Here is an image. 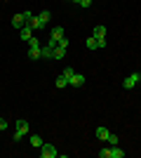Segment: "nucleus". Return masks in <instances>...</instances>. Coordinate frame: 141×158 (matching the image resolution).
Listing matches in <instances>:
<instances>
[{"label": "nucleus", "mask_w": 141, "mask_h": 158, "mask_svg": "<svg viewBox=\"0 0 141 158\" xmlns=\"http://www.w3.org/2000/svg\"><path fill=\"white\" fill-rule=\"evenodd\" d=\"M106 142H108V144H111V146H115V144H118V142H120V139H118V135H113V132H111Z\"/></svg>", "instance_id": "18"}, {"label": "nucleus", "mask_w": 141, "mask_h": 158, "mask_svg": "<svg viewBox=\"0 0 141 158\" xmlns=\"http://www.w3.org/2000/svg\"><path fill=\"white\" fill-rule=\"evenodd\" d=\"M141 83V73L136 71V73H132V76H127V78L122 80V87H125V90H132V87H136Z\"/></svg>", "instance_id": "2"}, {"label": "nucleus", "mask_w": 141, "mask_h": 158, "mask_svg": "<svg viewBox=\"0 0 141 158\" xmlns=\"http://www.w3.org/2000/svg\"><path fill=\"white\" fill-rule=\"evenodd\" d=\"M28 130H31V127H28V120H17V123H14V142H19V139H24L28 135Z\"/></svg>", "instance_id": "1"}, {"label": "nucleus", "mask_w": 141, "mask_h": 158, "mask_svg": "<svg viewBox=\"0 0 141 158\" xmlns=\"http://www.w3.org/2000/svg\"><path fill=\"white\" fill-rule=\"evenodd\" d=\"M106 26H101V24H99V26H94V31H92V35H94V38H106Z\"/></svg>", "instance_id": "9"}, {"label": "nucleus", "mask_w": 141, "mask_h": 158, "mask_svg": "<svg viewBox=\"0 0 141 158\" xmlns=\"http://www.w3.org/2000/svg\"><path fill=\"white\" fill-rule=\"evenodd\" d=\"M40 59H52V47L49 45L40 47Z\"/></svg>", "instance_id": "12"}, {"label": "nucleus", "mask_w": 141, "mask_h": 158, "mask_svg": "<svg viewBox=\"0 0 141 158\" xmlns=\"http://www.w3.org/2000/svg\"><path fill=\"white\" fill-rule=\"evenodd\" d=\"M85 45H87V50H96V38H94V35L87 38V40H85Z\"/></svg>", "instance_id": "17"}, {"label": "nucleus", "mask_w": 141, "mask_h": 158, "mask_svg": "<svg viewBox=\"0 0 141 158\" xmlns=\"http://www.w3.org/2000/svg\"><path fill=\"white\" fill-rule=\"evenodd\" d=\"M73 69H71V66H66V69H64V76H66V78H68V83H71V78H73Z\"/></svg>", "instance_id": "19"}, {"label": "nucleus", "mask_w": 141, "mask_h": 158, "mask_svg": "<svg viewBox=\"0 0 141 158\" xmlns=\"http://www.w3.org/2000/svg\"><path fill=\"white\" fill-rule=\"evenodd\" d=\"M19 33H21V38H24V40H31V38H33V28L28 26V24L24 28H19Z\"/></svg>", "instance_id": "10"}, {"label": "nucleus", "mask_w": 141, "mask_h": 158, "mask_svg": "<svg viewBox=\"0 0 141 158\" xmlns=\"http://www.w3.org/2000/svg\"><path fill=\"white\" fill-rule=\"evenodd\" d=\"M68 85L82 87V85H85V76H80V73H73V78H71V83H68Z\"/></svg>", "instance_id": "7"}, {"label": "nucleus", "mask_w": 141, "mask_h": 158, "mask_svg": "<svg viewBox=\"0 0 141 158\" xmlns=\"http://www.w3.org/2000/svg\"><path fill=\"white\" fill-rule=\"evenodd\" d=\"M61 38H64V28H61V26H54V28H52V35H49V43H47V45L54 47Z\"/></svg>", "instance_id": "3"}, {"label": "nucleus", "mask_w": 141, "mask_h": 158, "mask_svg": "<svg viewBox=\"0 0 141 158\" xmlns=\"http://www.w3.org/2000/svg\"><path fill=\"white\" fill-rule=\"evenodd\" d=\"M0 130H7V120L5 118H0Z\"/></svg>", "instance_id": "22"}, {"label": "nucleus", "mask_w": 141, "mask_h": 158, "mask_svg": "<svg viewBox=\"0 0 141 158\" xmlns=\"http://www.w3.org/2000/svg\"><path fill=\"white\" fill-rule=\"evenodd\" d=\"M54 85L59 87V90H64V87H66V85H68V78H66V76H64V73H61L59 78H57V83H54Z\"/></svg>", "instance_id": "14"}, {"label": "nucleus", "mask_w": 141, "mask_h": 158, "mask_svg": "<svg viewBox=\"0 0 141 158\" xmlns=\"http://www.w3.org/2000/svg\"><path fill=\"white\" fill-rule=\"evenodd\" d=\"M38 19H40L42 26H47V24H49V19H52V12H49V10H45V12L38 14Z\"/></svg>", "instance_id": "8"}, {"label": "nucleus", "mask_w": 141, "mask_h": 158, "mask_svg": "<svg viewBox=\"0 0 141 158\" xmlns=\"http://www.w3.org/2000/svg\"><path fill=\"white\" fill-rule=\"evenodd\" d=\"M28 45H31V47H42L40 43H38V38H31V40H28Z\"/></svg>", "instance_id": "21"}, {"label": "nucleus", "mask_w": 141, "mask_h": 158, "mask_svg": "<svg viewBox=\"0 0 141 158\" xmlns=\"http://www.w3.org/2000/svg\"><path fill=\"white\" fill-rule=\"evenodd\" d=\"M12 26L17 28V31L26 26V19H24V12H21V14H14V19H12Z\"/></svg>", "instance_id": "6"}, {"label": "nucleus", "mask_w": 141, "mask_h": 158, "mask_svg": "<svg viewBox=\"0 0 141 158\" xmlns=\"http://www.w3.org/2000/svg\"><path fill=\"white\" fill-rule=\"evenodd\" d=\"M66 50H68V47H64V45L57 43V45L52 47V59H64V57H66Z\"/></svg>", "instance_id": "5"}, {"label": "nucleus", "mask_w": 141, "mask_h": 158, "mask_svg": "<svg viewBox=\"0 0 141 158\" xmlns=\"http://www.w3.org/2000/svg\"><path fill=\"white\" fill-rule=\"evenodd\" d=\"M28 57H31V59H40V47H28Z\"/></svg>", "instance_id": "15"}, {"label": "nucleus", "mask_w": 141, "mask_h": 158, "mask_svg": "<svg viewBox=\"0 0 141 158\" xmlns=\"http://www.w3.org/2000/svg\"><path fill=\"white\" fill-rule=\"evenodd\" d=\"M40 156L42 158H54V156H59V151H57L52 144H42L40 146Z\"/></svg>", "instance_id": "4"}, {"label": "nucleus", "mask_w": 141, "mask_h": 158, "mask_svg": "<svg viewBox=\"0 0 141 158\" xmlns=\"http://www.w3.org/2000/svg\"><path fill=\"white\" fill-rule=\"evenodd\" d=\"M31 146H33V149H40V146H42V139L38 137V135H31Z\"/></svg>", "instance_id": "16"}, {"label": "nucleus", "mask_w": 141, "mask_h": 158, "mask_svg": "<svg viewBox=\"0 0 141 158\" xmlns=\"http://www.w3.org/2000/svg\"><path fill=\"white\" fill-rule=\"evenodd\" d=\"M71 2H78V5H80V0H71Z\"/></svg>", "instance_id": "24"}, {"label": "nucleus", "mask_w": 141, "mask_h": 158, "mask_svg": "<svg viewBox=\"0 0 141 158\" xmlns=\"http://www.w3.org/2000/svg\"><path fill=\"white\" fill-rule=\"evenodd\" d=\"M99 158H111V149H101V151H99Z\"/></svg>", "instance_id": "20"}, {"label": "nucleus", "mask_w": 141, "mask_h": 158, "mask_svg": "<svg viewBox=\"0 0 141 158\" xmlns=\"http://www.w3.org/2000/svg\"><path fill=\"white\" fill-rule=\"evenodd\" d=\"M122 156H125V151H122V149H120L118 144H115V146H111V158H122Z\"/></svg>", "instance_id": "13"}, {"label": "nucleus", "mask_w": 141, "mask_h": 158, "mask_svg": "<svg viewBox=\"0 0 141 158\" xmlns=\"http://www.w3.org/2000/svg\"><path fill=\"white\" fill-rule=\"evenodd\" d=\"M92 5V0H80V7H89Z\"/></svg>", "instance_id": "23"}, {"label": "nucleus", "mask_w": 141, "mask_h": 158, "mask_svg": "<svg viewBox=\"0 0 141 158\" xmlns=\"http://www.w3.org/2000/svg\"><path fill=\"white\" fill-rule=\"evenodd\" d=\"M94 132H96V137H99L101 142H106V139H108V135H111V132H108V127H104V125H101V127H96Z\"/></svg>", "instance_id": "11"}]
</instances>
